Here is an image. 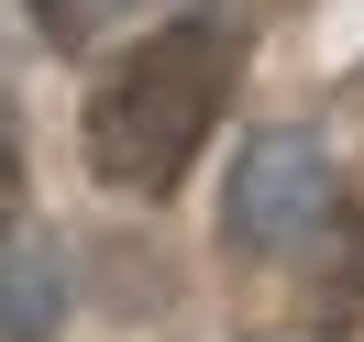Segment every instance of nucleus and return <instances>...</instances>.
Masks as SVG:
<instances>
[{
	"label": "nucleus",
	"instance_id": "3",
	"mask_svg": "<svg viewBox=\"0 0 364 342\" xmlns=\"http://www.w3.org/2000/svg\"><path fill=\"white\" fill-rule=\"evenodd\" d=\"M0 342H55V254L0 221Z\"/></svg>",
	"mask_w": 364,
	"mask_h": 342
},
{
	"label": "nucleus",
	"instance_id": "1",
	"mask_svg": "<svg viewBox=\"0 0 364 342\" xmlns=\"http://www.w3.org/2000/svg\"><path fill=\"white\" fill-rule=\"evenodd\" d=\"M232 78H243V23L232 11H177L166 33H144L89 89V177L122 188V199H177Z\"/></svg>",
	"mask_w": 364,
	"mask_h": 342
},
{
	"label": "nucleus",
	"instance_id": "2",
	"mask_svg": "<svg viewBox=\"0 0 364 342\" xmlns=\"http://www.w3.org/2000/svg\"><path fill=\"white\" fill-rule=\"evenodd\" d=\"M320 210H331L320 144L309 133H265L243 155V177H232V243H243V254H287V243H309Z\"/></svg>",
	"mask_w": 364,
	"mask_h": 342
},
{
	"label": "nucleus",
	"instance_id": "4",
	"mask_svg": "<svg viewBox=\"0 0 364 342\" xmlns=\"http://www.w3.org/2000/svg\"><path fill=\"white\" fill-rule=\"evenodd\" d=\"M111 11H133V0H33V23H45V45H89V33H111Z\"/></svg>",
	"mask_w": 364,
	"mask_h": 342
},
{
	"label": "nucleus",
	"instance_id": "5",
	"mask_svg": "<svg viewBox=\"0 0 364 342\" xmlns=\"http://www.w3.org/2000/svg\"><path fill=\"white\" fill-rule=\"evenodd\" d=\"M23 210V144H11V100H0V221Z\"/></svg>",
	"mask_w": 364,
	"mask_h": 342
}]
</instances>
